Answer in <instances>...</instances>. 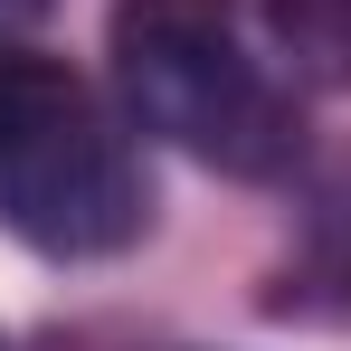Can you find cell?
<instances>
[{
    "mask_svg": "<svg viewBox=\"0 0 351 351\" xmlns=\"http://www.w3.org/2000/svg\"><path fill=\"white\" fill-rule=\"evenodd\" d=\"M152 219L143 152L58 58H0V228L38 256H114Z\"/></svg>",
    "mask_w": 351,
    "mask_h": 351,
    "instance_id": "cell-1",
    "label": "cell"
},
{
    "mask_svg": "<svg viewBox=\"0 0 351 351\" xmlns=\"http://www.w3.org/2000/svg\"><path fill=\"white\" fill-rule=\"evenodd\" d=\"M114 86L123 114L209 171L266 180L294 162V105L247 58L219 0H123L114 10Z\"/></svg>",
    "mask_w": 351,
    "mask_h": 351,
    "instance_id": "cell-2",
    "label": "cell"
},
{
    "mask_svg": "<svg viewBox=\"0 0 351 351\" xmlns=\"http://www.w3.org/2000/svg\"><path fill=\"white\" fill-rule=\"evenodd\" d=\"M276 38L294 48L304 76L351 86V0H276Z\"/></svg>",
    "mask_w": 351,
    "mask_h": 351,
    "instance_id": "cell-3",
    "label": "cell"
},
{
    "mask_svg": "<svg viewBox=\"0 0 351 351\" xmlns=\"http://www.w3.org/2000/svg\"><path fill=\"white\" fill-rule=\"evenodd\" d=\"M38 10H48V0H0V29H29Z\"/></svg>",
    "mask_w": 351,
    "mask_h": 351,
    "instance_id": "cell-4",
    "label": "cell"
},
{
    "mask_svg": "<svg viewBox=\"0 0 351 351\" xmlns=\"http://www.w3.org/2000/svg\"><path fill=\"white\" fill-rule=\"evenodd\" d=\"M0 351H10V342H0Z\"/></svg>",
    "mask_w": 351,
    "mask_h": 351,
    "instance_id": "cell-5",
    "label": "cell"
}]
</instances>
